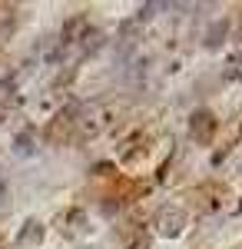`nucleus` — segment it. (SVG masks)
Returning <instances> with one entry per match:
<instances>
[{
  "label": "nucleus",
  "mask_w": 242,
  "mask_h": 249,
  "mask_svg": "<svg viewBox=\"0 0 242 249\" xmlns=\"http://www.w3.org/2000/svg\"><path fill=\"white\" fill-rule=\"evenodd\" d=\"M212 133H216V116L209 110H196L189 120V136L196 143H212Z\"/></svg>",
  "instance_id": "f257e3e1"
},
{
  "label": "nucleus",
  "mask_w": 242,
  "mask_h": 249,
  "mask_svg": "<svg viewBox=\"0 0 242 249\" xmlns=\"http://www.w3.org/2000/svg\"><path fill=\"white\" fill-rule=\"evenodd\" d=\"M179 223H183L179 213H163V216H159V226H163L166 236H176V232H179Z\"/></svg>",
  "instance_id": "f03ea898"
},
{
  "label": "nucleus",
  "mask_w": 242,
  "mask_h": 249,
  "mask_svg": "<svg viewBox=\"0 0 242 249\" xmlns=\"http://www.w3.org/2000/svg\"><path fill=\"white\" fill-rule=\"evenodd\" d=\"M40 236H43L40 223H30V230H23V232H20V239H23V243H27V239H30V243H37Z\"/></svg>",
  "instance_id": "7ed1b4c3"
},
{
  "label": "nucleus",
  "mask_w": 242,
  "mask_h": 249,
  "mask_svg": "<svg viewBox=\"0 0 242 249\" xmlns=\"http://www.w3.org/2000/svg\"><path fill=\"white\" fill-rule=\"evenodd\" d=\"M225 34V23H216V30H209V40H206V43H209V47H219V43H223V37Z\"/></svg>",
  "instance_id": "20e7f679"
},
{
  "label": "nucleus",
  "mask_w": 242,
  "mask_h": 249,
  "mask_svg": "<svg viewBox=\"0 0 242 249\" xmlns=\"http://www.w3.org/2000/svg\"><path fill=\"white\" fill-rule=\"evenodd\" d=\"M229 67H232V70H229V77H242V53H239V57H232Z\"/></svg>",
  "instance_id": "39448f33"
},
{
  "label": "nucleus",
  "mask_w": 242,
  "mask_h": 249,
  "mask_svg": "<svg viewBox=\"0 0 242 249\" xmlns=\"http://www.w3.org/2000/svg\"><path fill=\"white\" fill-rule=\"evenodd\" d=\"M239 210H242V199H239Z\"/></svg>",
  "instance_id": "423d86ee"
}]
</instances>
